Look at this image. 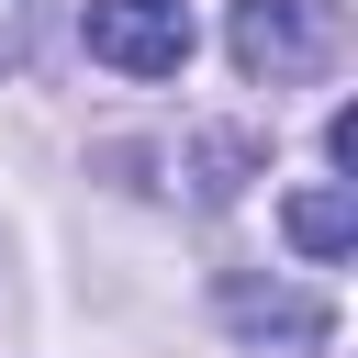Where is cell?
Segmentation results:
<instances>
[{
    "label": "cell",
    "mask_w": 358,
    "mask_h": 358,
    "mask_svg": "<svg viewBox=\"0 0 358 358\" xmlns=\"http://www.w3.org/2000/svg\"><path fill=\"white\" fill-rule=\"evenodd\" d=\"M224 45H235V67H246V78H268V90L324 78V67H336V45H347V0H235Z\"/></svg>",
    "instance_id": "6da1fadb"
},
{
    "label": "cell",
    "mask_w": 358,
    "mask_h": 358,
    "mask_svg": "<svg viewBox=\"0 0 358 358\" xmlns=\"http://www.w3.org/2000/svg\"><path fill=\"white\" fill-rule=\"evenodd\" d=\"M78 45L123 78H179L190 67V11L179 0H90L78 11Z\"/></svg>",
    "instance_id": "7a4b0ae2"
},
{
    "label": "cell",
    "mask_w": 358,
    "mask_h": 358,
    "mask_svg": "<svg viewBox=\"0 0 358 358\" xmlns=\"http://www.w3.org/2000/svg\"><path fill=\"white\" fill-rule=\"evenodd\" d=\"M213 302H224L235 336H268V347H291V358H313V347L336 336V313H324L313 291H280V280H268V291H257V280H224Z\"/></svg>",
    "instance_id": "3957f363"
},
{
    "label": "cell",
    "mask_w": 358,
    "mask_h": 358,
    "mask_svg": "<svg viewBox=\"0 0 358 358\" xmlns=\"http://www.w3.org/2000/svg\"><path fill=\"white\" fill-rule=\"evenodd\" d=\"M257 157H268V145H257V134H246V123H224V134H190V145H179V157H168V168H179V179H168V190H190V201H201V213H213V201H235V190H246V179H257Z\"/></svg>",
    "instance_id": "277c9868"
},
{
    "label": "cell",
    "mask_w": 358,
    "mask_h": 358,
    "mask_svg": "<svg viewBox=\"0 0 358 358\" xmlns=\"http://www.w3.org/2000/svg\"><path fill=\"white\" fill-rule=\"evenodd\" d=\"M280 224H291V246L324 268V257H347L358 246V179H313V190H291L280 201Z\"/></svg>",
    "instance_id": "5b68a950"
},
{
    "label": "cell",
    "mask_w": 358,
    "mask_h": 358,
    "mask_svg": "<svg viewBox=\"0 0 358 358\" xmlns=\"http://www.w3.org/2000/svg\"><path fill=\"white\" fill-rule=\"evenodd\" d=\"M34 56V0H0V78Z\"/></svg>",
    "instance_id": "8992f818"
}]
</instances>
